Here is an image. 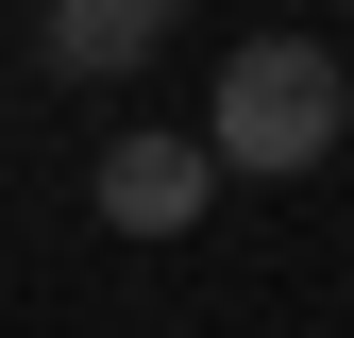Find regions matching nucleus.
<instances>
[{
  "label": "nucleus",
  "instance_id": "7ed1b4c3",
  "mask_svg": "<svg viewBox=\"0 0 354 338\" xmlns=\"http://www.w3.org/2000/svg\"><path fill=\"white\" fill-rule=\"evenodd\" d=\"M169 34H186V0H51V68H84V84L152 68Z\"/></svg>",
  "mask_w": 354,
  "mask_h": 338
},
{
  "label": "nucleus",
  "instance_id": "f03ea898",
  "mask_svg": "<svg viewBox=\"0 0 354 338\" xmlns=\"http://www.w3.org/2000/svg\"><path fill=\"white\" fill-rule=\"evenodd\" d=\"M84 203H102L118 237H186L203 203H219V152H203V136H118L102 169H84Z\"/></svg>",
  "mask_w": 354,
  "mask_h": 338
},
{
  "label": "nucleus",
  "instance_id": "f257e3e1",
  "mask_svg": "<svg viewBox=\"0 0 354 338\" xmlns=\"http://www.w3.org/2000/svg\"><path fill=\"white\" fill-rule=\"evenodd\" d=\"M337 136H354V84H337L321 34H253V51L219 68V118H203L219 169H270V186H287V169H321Z\"/></svg>",
  "mask_w": 354,
  "mask_h": 338
}]
</instances>
